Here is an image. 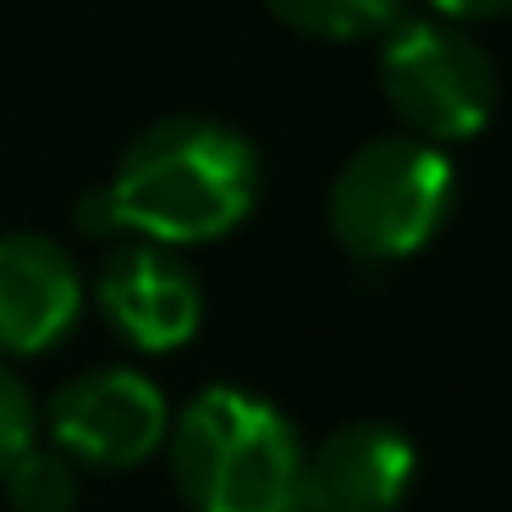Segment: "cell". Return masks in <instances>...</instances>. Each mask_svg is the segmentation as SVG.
<instances>
[{
  "mask_svg": "<svg viewBox=\"0 0 512 512\" xmlns=\"http://www.w3.org/2000/svg\"><path fill=\"white\" fill-rule=\"evenodd\" d=\"M259 155L215 116H166L127 144L111 182H100L111 237L193 248L237 232L259 204Z\"/></svg>",
  "mask_w": 512,
  "mask_h": 512,
  "instance_id": "cell-1",
  "label": "cell"
},
{
  "mask_svg": "<svg viewBox=\"0 0 512 512\" xmlns=\"http://www.w3.org/2000/svg\"><path fill=\"white\" fill-rule=\"evenodd\" d=\"M171 479L193 512H298L303 441L281 408L210 386L166 430Z\"/></svg>",
  "mask_w": 512,
  "mask_h": 512,
  "instance_id": "cell-2",
  "label": "cell"
},
{
  "mask_svg": "<svg viewBox=\"0 0 512 512\" xmlns=\"http://www.w3.org/2000/svg\"><path fill=\"white\" fill-rule=\"evenodd\" d=\"M380 89H386L397 122L424 144L479 138L501 100L496 61L457 23H441V17L391 23V39L380 50Z\"/></svg>",
  "mask_w": 512,
  "mask_h": 512,
  "instance_id": "cell-4",
  "label": "cell"
},
{
  "mask_svg": "<svg viewBox=\"0 0 512 512\" xmlns=\"http://www.w3.org/2000/svg\"><path fill=\"white\" fill-rule=\"evenodd\" d=\"M413 441L391 424H342L303 452L298 512H397L413 490Z\"/></svg>",
  "mask_w": 512,
  "mask_h": 512,
  "instance_id": "cell-7",
  "label": "cell"
},
{
  "mask_svg": "<svg viewBox=\"0 0 512 512\" xmlns=\"http://www.w3.org/2000/svg\"><path fill=\"white\" fill-rule=\"evenodd\" d=\"M446 23H485V17L512 12V0H430Z\"/></svg>",
  "mask_w": 512,
  "mask_h": 512,
  "instance_id": "cell-12",
  "label": "cell"
},
{
  "mask_svg": "<svg viewBox=\"0 0 512 512\" xmlns=\"http://www.w3.org/2000/svg\"><path fill=\"white\" fill-rule=\"evenodd\" d=\"M265 6L309 39H369L402 17V0H265Z\"/></svg>",
  "mask_w": 512,
  "mask_h": 512,
  "instance_id": "cell-9",
  "label": "cell"
},
{
  "mask_svg": "<svg viewBox=\"0 0 512 512\" xmlns=\"http://www.w3.org/2000/svg\"><path fill=\"white\" fill-rule=\"evenodd\" d=\"M0 485H6L17 512H72L78 507V463L39 441L0 474Z\"/></svg>",
  "mask_w": 512,
  "mask_h": 512,
  "instance_id": "cell-10",
  "label": "cell"
},
{
  "mask_svg": "<svg viewBox=\"0 0 512 512\" xmlns=\"http://www.w3.org/2000/svg\"><path fill=\"white\" fill-rule=\"evenodd\" d=\"M452 199H457V177L441 144H424L413 133L369 138L336 171L325 221L353 259L391 265V259L419 254L441 232L446 215H452Z\"/></svg>",
  "mask_w": 512,
  "mask_h": 512,
  "instance_id": "cell-3",
  "label": "cell"
},
{
  "mask_svg": "<svg viewBox=\"0 0 512 512\" xmlns=\"http://www.w3.org/2000/svg\"><path fill=\"white\" fill-rule=\"evenodd\" d=\"M94 303L105 325L138 353H177L204 320L193 270L160 243H122L94 276Z\"/></svg>",
  "mask_w": 512,
  "mask_h": 512,
  "instance_id": "cell-6",
  "label": "cell"
},
{
  "mask_svg": "<svg viewBox=\"0 0 512 512\" xmlns=\"http://www.w3.org/2000/svg\"><path fill=\"white\" fill-rule=\"evenodd\" d=\"M39 441V413H34V397L28 386L12 375V364L0 358V474Z\"/></svg>",
  "mask_w": 512,
  "mask_h": 512,
  "instance_id": "cell-11",
  "label": "cell"
},
{
  "mask_svg": "<svg viewBox=\"0 0 512 512\" xmlns=\"http://www.w3.org/2000/svg\"><path fill=\"white\" fill-rule=\"evenodd\" d=\"M50 446L78 468H133L166 446L171 408L138 369H89L50 397Z\"/></svg>",
  "mask_w": 512,
  "mask_h": 512,
  "instance_id": "cell-5",
  "label": "cell"
},
{
  "mask_svg": "<svg viewBox=\"0 0 512 512\" xmlns=\"http://www.w3.org/2000/svg\"><path fill=\"white\" fill-rule=\"evenodd\" d=\"M83 314V276L45 232L0 237V358L50 353Z\"/></svg>",
  "mask_w": 512,
  "mask_h": 512,
  "instance_id": "cell-8",
  "label": "cell"
}]
</instances>
